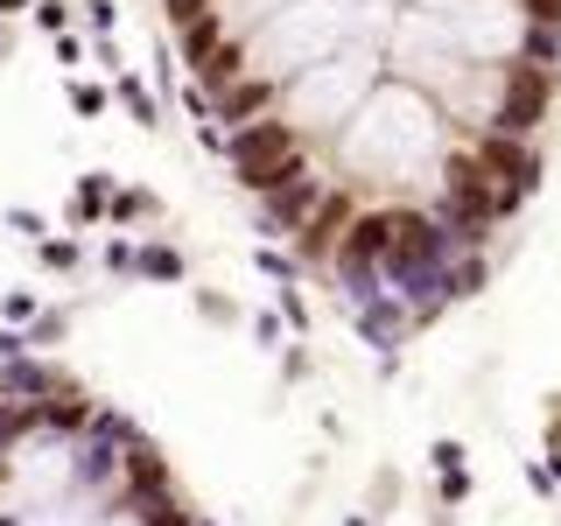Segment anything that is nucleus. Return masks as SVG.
Masks as SVG:
<instances>
[{"label":"nucleus","instance_id":"f257e3e1","mask_svg":"<svg viewBox=\"0 0 561 526\" xmlns=\"http://www.w3.org/2000/svg\"><path fill=\"white\" fill-rule=\"evenodd\" d=\"M140 267H148V274H169V281H175V274H183V260H175V253H148Z\"/></svg>","mask_w":561,"mask_h":526}]
</instances>
